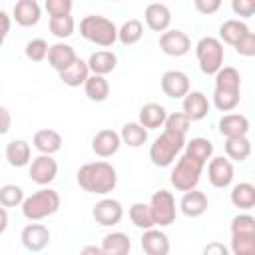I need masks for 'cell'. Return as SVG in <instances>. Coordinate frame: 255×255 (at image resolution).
Here are the masks:
<instances>
[{"label": "cell", "instance_id": "1", "mask_svg": "<svg viewBox=\"0 0 255 255\" xmlns=\"http://www.w3.org/2000/svg\"><path fill=\"white\" fill-rule=\"evenodd\" d=\"M76 179L84 191L96 193V195H106V193L114 191V187L118 183V173H116V167L108 161H90L78 169Z\"/></svg>", "mask_w": 255, "mask_h": 255}, {"label": "cell", "instance_id": "2", "mask_svg": "<svg viewBox=\"0 0 255 255\" xmlns=\"http://www.w3.org/2000/svg\"><path fill=\"white\" fill-rule=\"evenodd\" d=\"M241 100V76L233 66H223L215 74L213 104L219 112H231Z\"/></svg>", "mask_w": 255, "mask_h": 255}, {"label": "cell", "instance_id": "3", "mask_svg": "<svg viewBox=\"0 0 255 255\" xmlns=\"http://www.w3.org/2000/svg\"><path fill=\"white\" fill-rule=\"evenodd\" d=\"M22 215L30 221H40L44 217L54 215L60 209V195L58 191L50 189V187H42L38 191H34L32 195L24 197L22 201Z\"/></svg>", "mask_w": 255, "mask_h": 255}, {"label": "cell", "instance_id": "4", "mask_svg": "<svg viewBox=\"0 0 255 255\" xmlns=\"http://www.w3.org/2000/svg\"><path fill=\"white\" fill-rule=\"evenodd\" d=\"M80 34L86 40H90V42H94L98 46H104V48L112 46L118 40V28H116V24L110 18L100 16V14H90L86 18H82V22H80Z\"/></svg>", "mask_w": 255, "mask_h": 255}, {"label": "cell", "instance_id": "5", "mask_svg": "<svg viewBox=\"0 0 255 255\" xmlns=\"http://www.w3.org/2000/svg\"><path fill=\"white\" fill-rule=\"evenodd\" d=\"M183 147H185V135L163 129V133L155 137V141L149 147V159L157 167H167L175 161V157L181 153Z\"/></svg>", "mask_w": 255, "mask_h": 255}, {"label": "cell", "instance_id": "6", "mask_svg": "<svg viewBox=\"0 0 255 255\" xmlns=\"http://www.w3.org/2000/svg\"><path fill=\"white\" fill-rule=\"evenodd\" d=\"M195 56L199 62V70L207 76H215L223 68V58H225L221 40L213 36H203L195 44Z\"/></svg>", "mask_w": 255, "mask_h": 255}, {"label": "cell", "instance_id": "7", "mask_svg": "<svg viewBox=\"0 0 255 255\" xmlns=\"http://www.w3.org/2000/svg\"><path fill=\"white\" fill-rule=\"evenodd\" d=\"M205 165H201L199 161L191 159L189 155H181L175 163V167L171 169L169 181L177 191H191L197 187L199 179H201V171Z\"/></svg>", "mask_w": 255, "mask_h": 255}, {"label": "cell", "instance_id": "8", "mask_svg": "<svg viewBox=\"0 0 255 255\" xmlns=\"http://www.w3.org/2000/svg\"><path fill=\"white\" fill-rule=\"evenodd\" d=\"M153 223L159 227H167L175 221L177 217V207H175V197L167 189H159L151 195V201L147 203Z\"/></svg>", "mask_w": 255, "mask_h": 255}, {"label": "cell", "instance_id": "9", "mask_svg": "<svg viewBox=\"0 0 255 255\" xmlns=\"http://www.w3.org/2000/svg\"><path fill=\"white\" fill-rule=\"evenodd\" d=\"M159 48L167 56H185L191 50V40L183 30H165L159 36Z\"/></svg>", "mask_w": 255, "mask_h": 255}, {"label": "cell", "instance_id": "10", "mask_svg": "<svg viewBox=\"0 0 255 255\" xmlns=\"http://www.w3.org/2000/svg\"><path fill=\"white\" fill-rule=\"evenodd\" d=\"M92 217L96 219V223L104 225V227H110V225H116L122 221L124 217V207L118 199H112V197H106V199H100L94 209H92Z\"/></svg>", "mask_w": 255, "mask_h": 255}, {"label": "cell", "instance_id": "11", "mask_svg": "<svg viewBox=\"0 0 255 255\" xmlns=\"http://www.w3.org/2000/svg\"><path fill=\"white\" fill-rule=\"evenodd\" d=\"M30 179L34 181V183H38V185H48V183H52L54 179H56V175H58V163H56V159L52 157V155H38V157H34L32 159V163H30Z\"/></svg>", "mask_w": 255, "mask_h": 255}, {"label": "cell", "instance_id": "12", "mask_svg": "<svg viewBox=\"0 0 255 255\" xmlns=\"http://www.w3.org/2000/svg\"><path fill=\"white\" fill-rule=\"evenodd\" d=\"M161 92L167 98H185L189 94V78L181 70H167L161 76Z\"/></svg>", "mask_w": 255, "mask_h": 255}, {"label": "cell", "instance_id": "13", "mask_svg": "<svg viewBox=\"0 0 255 255\" xmlns=\"http://www.w3.org/2000/svg\"><path fill=\"white\" fill-rule=\"evenodd\" d=\"M207 177L213 187H219V189L227 187L233 181V163L223 155L211 157L207 165Z\"/></svg>", "mask_w": 255, "mask_h": 255}, {"label": "cell", "instance_id": "14", "mask_svg": "<svg viewBox=\"0 0 255 255\" xmlns=\"http://www.w3.org/2000/svg\"><path fill=\"white\" fill-rule=\"evenodd\" d=\"M20 239H22V245L28 249V251H42L48 247L50 243V231L46 225L42 223H30L22 229L20 233Z\"/></svg>", "mask_w": 255, "mask_h": 255}, {"label": "cell", "instance_id": "15", "mask_svg": "<svg viewBox=\"0 0 255 255\" xmlns=\"http://www.w3.org/2000/svg\"><path fill=\"white\" fill-rule=\"evenodd\" d=\"M120 145H122L120 133L114 129H100L92 139V149L100 157H112L114 153H118Z\"/></svg>", "mask_w": 255, "mask_h": 255}, {"label": "cell", "instance_id": "16", "mask_svg": "<svg viewBox=\"0 0 255 255\" xmlns=\"http://www.w3.org/2000/svg\"><path fill=\"white\" fill-rule=\"evenodd\" d=\"M143 18H145V24L153 32L163 34L171 24V10L163 2H153V4H147L145 12H143Z\"/></svg>", "mask_w": 255, "mask_h": 255}, {"label": "cell", "instance_id": "17", "mask_svg": "<svg viewBox=\"0 0 255 255\" xmlns=\"http://www.w3.org/2000/svg\"><path fill=\"white\" fill-rule=\"evenodd\" d=\"M183 114L189 122H199L209 114V100L203 92H189L183 98Z\"/></svg>", "mask_w": 255, "mask_h": 255}, {"label": "cell", "instance_id": "18", "mask_svg": "<svg viewBox=\"0 0 255 255\" xmlns=\"http://www.w3.org/2000/svg\"><path fill=\"white\" fill-rule=\"evenodd\" d=\"M219 133L227 137H247L249 120L243 114H225L219 120Z\"/></svg>", "mask_w": 255, "mask_h": 255}, {"label": "cell", "instance_id": "19", "mask_svg": "<svg viewBox=\"0 0 255 255\" xmlns=\"http://www.w3.org/2000/svg\"><path fill=\"white\" fill-rule=\"evenodd\" d=\"M169 239L159 229H145L141 235V249L145 255H167L169 253Z\"/></svg>", "mask_w": 255, "mask_h": 255}, {"label": "cell", "instance_id": "20", "mask_svg": "<svg viewBox=\"0 0 255 255\" xmlns=\"http://www.w3.org/2000/svg\"><path fill=\"white\" fill-rule=\"evenodd\" d=\"M46 58H48V64H50L54 70L64 72L68 66L74 64V60H76L78 56H76V50H74L70 44L58 42V44H54V46L48 48V56H46Z\"/></svg>", "mask_w": 255, "mask_h": 255}, {"label": "cell", "instance_id": "21", "mask_svg": "<svg viewBox=\"0 0 255 255\" xmlns=\"http://www.w3.org/2000/svg\"><path fill=\"white\" fill-rule=\"evenodd\" d=\"M207 207H209L207 195L203 191H197V189L185 191L181 201H179V209L187 217H199V215H203L207 211Z\"/></svg>", "mask_w": 255, "mask_h": 255}, {"label": "cell", "instance_id": "22", "mask_svg": "<svg viewBox=\"0 0 255 255\" xmlns=\"http://www.w3.org/2000/svg\"><path fill=\"white\" fill-rule=\"evenodd\" d=\"M32 141H34V147L42 155H52V153L60 151V147H62V135L56 129H50V128L38 129L34 133V139Z\"/></svg>", "mask_w": 255, "mask_h": 255}, {"label": "cell", "instance_id": "23", "mask_svg": "<svg viewBox=\"0 0 255 255\" xmlns=\"http://www.w3.org/2000/svg\"><path fill=\"white\" fill-rule=\"evenodd\" d=\"M86 64H88V70H90L92 74H96V76H106V74H110L112 70H116L118 58H116V54L110 52V50H98V52H94V54L88 58Z\"/></svg>", "mask_w": 255, "mask_h": 255}, {"label": "cell", "instance_id": "24", "mask_svg": "<svg viewBox=\"0 0 255 255\" xmlns=\"http://www.w3.org/2000/svg\"><path fill=\"white\" fill-rule=\"evenodd\" d=\"M102 255H129V249H131V241L126 233L122 231H114V233H108L104 239H102Z\"/></svg>", "mask_w": 255, "mask_h": 255}, {"label": "cell", "instance_id": "25", "mask_svg": "<svg viewBox=\"0 0 255 255\" xmlns=\"http://www.w3.org/2000/svg\"><path fill=\"white\" fill-rule=\"evenodd\" d=\"M40 4L36 0H18L14 4V20L20 26H34L40 20Z\"/></svg>", "mask_w": 255, "mask_h": 255}, {"label": "cell", "instance_id": "26", "mask_svg": "<svg viewBox=\"0 0 255 255\" xmlns=\"http://www.w3.org/2000/svg\"><path fill=\"white\" fill-rule=\"evenodd\" d=\"M167 118V112L161 104H145L141 110H139V126H143L145 129H155V128H161L163 122Z\"/></svg>", "mask_w": 255, "mask_h": 255}, {"label": "cell", "instance_id": "27", "mask_svg": "<svg viewBox=\"0 0 255 255\" xmlns=\"http://www.w3.org/2000/svg\"><path fill=\"white\" fill-rule=\"evenodd\" d=\"M6 159L12 167H24L30 163V155H32V149H30V143L24 141V139H12L8 141L6 145Z\"/></svg>", "mask_w": 255, "mask_h": 255}, {"label": "cell", "instance_id": "28", "mask_svg": "<svg viewBox=\"0 0 255 255\" xmlns=\"http://www.w3.org/2000/svg\"><path fill=\"white\" fill-rule=\"evenodd\" d=\"M185 155L205 165L213 157V143L207 137H191L189 141H185Z\"/></svg>", "mask_w": 255, "mask_h": 255}, {"label": "cell", "instance_id": "29", "mask_svg": "<svg viewBox=\"0 0 255 255\" xmlns=\"http://www.w3.org/2000/svg\"><path fill=\"white\" fill-rule=\"evenodd\" d=\"M88 76H90V70H88V64L82 58H76L72 66H68L64 72H60V80L70 88L82 86L88 80Z\"/></svg>", "mask_w": 255, "mask_h": 255}, {"label": "cell", "instance_id": "30", "mask_svg": "<svg viewBox=\"0 0 255 255\" xmlns=\"http://www.w3.org/2000/svg\"><path fill=\"white\" fill-rule=\"evenodd\" d=\"M247 32H251V30L247 28V24L241 22V20H235V18L225 20V22L219 26V36H221V40H223L225 44H231V46H235Z\"/></svg>", "mask_w": 255, "mask_h": 255}, {"label": "cell", "instance_id": "31", "mask_svg": "<svg viewBox=\"0 0 255 255\" xmlns=\"http://www.w3.org/2000/svg\"><path fill=\"white\" fill-rule=\"evenodd\" d=\"M84 92H86V96H88L92 102H104V100H108V96H110V84H108V80H106L104 76L92 74V76H88V80L84 82Z\"/></svg>", "mask_w": 255, "mask_h": 255}, {"label": "cell", "instance_id": "32", "mask_svg": "<svg viewBox=\"0 0 255 255\" xmlns=\"http://www.w3.org/2000/svg\"><path fill=\"white\" fill-rule=\"evenodd\" d=\"M120 139H122V143L129 145V147H139L147 141V129L143 126H139L137 122L124 124L122 131H120Z\"/></svg>", "mask_w": 255, "mask_h": 255}, {"label": "cell", "instance_id": "33", "mask_svg": "<svg viewBox=\"0 0 255 255\" xmlns=\"http://www.w3.org/2000/svg\"><path fill=\"white\" fill-rule=\"evenodd\" d=\"M231 203L239 209H251L255 207V185L253 183H237L231 189Z\"/></svg>", "mask_w": 255, "mask_h": 255}, {"label": "cell", "instance_id": "34", "mask_svg": "<svg viewBox=\"0 0 255 255\" xmlns=\"http://www.w3.org/2000/svg\"><path fill=\"white\" fill-rule=\"evenodd\" d=\"M225 153L229 161H245L251 155V141L247 137H227L225 139Z\"/></svg>", "mask_w": 255, "mask_h": 255}, {"label": "cell", "instance_id": "35", "mask_svg": "<svg viewBox=\"0 0 255 255\" xmlns=\"http://www.w3.org/2000/svg\"><path fill=\"white\" fill-rule=\"evenodd\" d=\"M141 36H143V26H141V22L135 20V18L124 22L122 28L118 30V40H120L124 46H131V44L139 42Z\"/></svg>", "mask_w": 255, "mask_h": 255}, {"label": "cell", "instance_id": "36", "mask_svg": "<svg viewBox=\"0 0 255 255\" xmlns=\"http://www.w3.org/2000/svg\"><path fill=\"white\" fill-rule=\"evenodd\" d=\"M129 219H131V223L135 225V227H139V229H151L155 223H153V217H151V211H149V205L147 203H141V201H137V203H133L131 207H129Z\"/></svg>", "mask_w": 255, "mask_h": 255}, {"label": "cell", "instance_id": "37", "mask_svg": "<svg viewBox=\"0 0 255 255\" xmlns=\"http://www.w3.org/2000/svg\"><path fill=\"white\" fill-rule=\"evenodd\" d=\"M233 255H255V233H231Z\"/></svg>", "mask_w": 255, "mask_h": 255}, {"label": "cell", "instance_id": "38", "mask_svg": "<svg viewBox=\"0 0 255 255\" xmlns=\"http://www.w3.org/2000/svg\"><path fill=\"white\" fill-rule=\"evenodd\" d=\"M24 201V191L20 185L6 183L0 187V205L2 207H18Z\"/></svg>", "mask_w": 255, "mask_h": 255}, {"label": "cell", "instance_id": "39", "mask_svg": "<svg viewBox=\"0 0 255 255\" xmlns=\"http://www.w3.org/2000/svg\"><path fill=\"white\" fill-rule=\"evenodd\" d=\"M48 26H50V32L56 38H70L74 34V18L72 16H56V18H50Z\"/></svg>", "mask_w": 255, "mask_h": 255}, {"label": "cell", "instance_id": "40", "mask_svg": "<svg viewBox=\"0 0 255 255\" xmlns=\"http://www.w3.org/2000/svg\"><path fill=\"white\" fill-rule=\"evenodd\" d=\"M189 126H191V122L187 120V116H185L183 112H173V114H169V116L165 118V122H163L165 131L179 133V135H185L187 129H189Z\"/></svg>", "mask_w": 255, "mask_h": 255}, {"label": "cell", "instance_id": "41", "mask_svg": "<svg viewBox=\"0 0 255 255\" xmlns=\"http://www.w3.org/2000/svg\"><path fill=\"white\" fill-rule=\"evenodd\" d=\"M48 48H50V46H48L46 40L34 38V40H30V42L26 44L24 54H26V58L32 60V62H42V60L48 56Z\"/></svg>", "mask_w": 255, "mask_h": 255}, {"label": "cell", "instance_id": "42", "mask_svg": "<svg viewBox=\"0 0 255 255\" xmlns=\"http://www.w3.org/2000/svg\"><path fill=\"white\" fill-rule=\"evenodd\" d=\"M231 233H255V217L241 213L231 219Z\"/></svg>", "mask_w": 255, "mask_h": 255}, {"label": "cell", "instance_id": "43", "mask_svg": "<svg viewBox=\"0 0 255 255\" xmlns=\"http://www.w3.org/2000/svg\"><path fill=\"white\" fill-rule=\"evenodd\" d=\"M46 10L50 18L56 16H70L72 12V2L70 0H46Z\"/></svg>", "mask_w": 255, "mask_h": 255}, {"label": "cell", "instance_id": "44", "mask_svg": "<svg viewBox=\"0 0 255 255\" xmlns=\"http://www.w3.org/2000/svg\"><path fill=\"white\" fill-rule=\"evenodd\" d=\"M233 48H235V52L241 54V56H247V58L255 56V34H253V32H247Z\"/></svg>", "mask_w": 255, "mask_h": 255}, {"label": "cell", "instance_id": "45", "mask_svg": "<svg viewBox=\"0 0 255 255\" xmlns=\"http://www.w3.org/2000/svg\"><path fill=\"white\" fill-rule=\"evenodd\" d=\"M231 10H233L237 16L249 18V16L255 14V2H253V0H233V2H231Z\"/></svg>", "mask_w": 255, "mask_h": 255}, {"label": "cell", "instance_id": "46", "mask_svg": "<svg viewBox=\"0 0 255 255\" xmlns=\"http://www.w3.org/2000/svg\"><path fill=\"white\" fill-rule=\"evenodd\" d=\"M193 6H195L201 14H213V12L219 10L221 2H219V0H195Z\"/></svg>", "mask_w": 255, "mask_h": 255}, {"label": "cell", "instance_id": "47", "mask_svg": "<svg viewBox=\"0 0 255 255\" xmlns=\"http://www.w3.org/2000/svg\"><path fill=\"white\" fill-rule=\"evenodd\" d=\"M201 255H229V249L223 243H219V241H209L203 247V253Z\"/></svg>", "mask_w": 255, "mask_h": 255}, {"label": "cell", "instance_id": "48", "mask_svg": "<svg viewBox=\"0 0 255 255\" xmlns=\"http://www.w3.org/2000/svg\"><path fill=\"white\" fill-rule=\"evenodd\" d=\"M12 128V116H10V110L6 106H0V135L8 133Z\"/></svg>", "mask_w": 255, "mask_h": 255}, {"label": "cell", "instance_id": "49", "mask_svg": "<svg viewBox=\"0 0 255 255\" xmlns=\"http://www.w3.org/2000/svg\"><path fill=\"white\" fill-rule=\"evenodd\" d=\"M10 24H12V22H10V16H8L4 10H0V34H2L4 38H6V34L10 32Z\"/></svg>", "mask_w": 255, "mask_h": 255}, {"label": "cell", "instance_id": "50", "mask_svg": "<svg viewBox=\"0 0 255 255\" xmlns=\"http://www.w3.org/2000/svg\"><path fill=\"white\" fill-rule=\"evenodd\" d=\"M6 227H8V211H6V207L0 205V235L6 231Z\"/></svg>", "mask_w": 255, "mask_h": 255}, {"label": "cell", "instance_id": "51", "mask_svg": "<svg viewBox=\"0 0 255 255\" xmlns=\"http://www.w3.org/2000/svg\"><path fill=\"white\" fill-rule=\"evenodd\" d=\"M80 255H102V249H100L98 245H86V247L80 251Z\"/></svg>", "mask_w": 255, "mask_h": 255}, {"label": "cell", "instance_id": "52", "mask_svg": "<svg viewBox=\"0 0 255 255\" xmlns=\"http://www.w3.org/2000/svg\"><path fill=\"white\" fill-rule=\"evenodd\" d=\"M2 44H4V36L0 34V46H2Z\"/></svg>", "mask_w": 255, "mask_h": 255}]
</instances>
